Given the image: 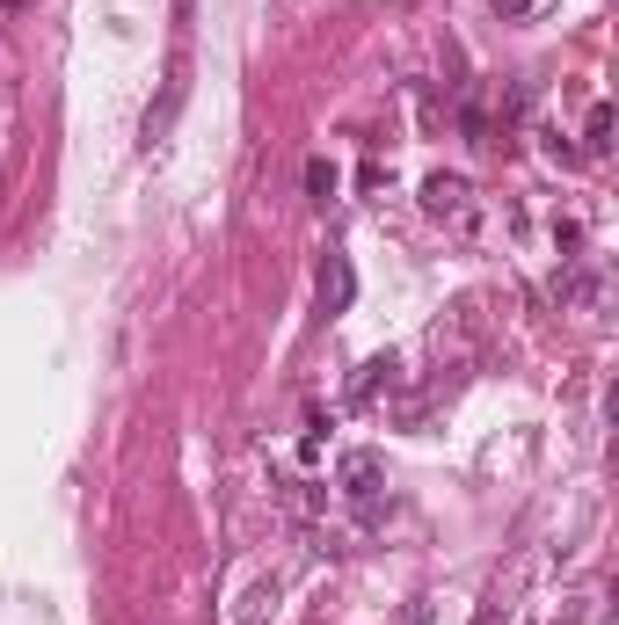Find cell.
Returning <instances> with one entry per match:
<instances>
[{"mask_svg": "<svg viewBox=\"0 0 619 625\" xmlns=\"http://www.w3.org/2000/svg\"><path fill=\"white\" fill-rule=\"evenodd\" d=\"M182 103H190V44H176V52H168L160 95H154V109H146V124H139V146H146V153H154V146H168V131H176Z\"/></svg>", "mask_w": 619, "mask_h": 625, "instance_id": "obj_1", "label": "cell"}, {"mask_svg": "<svg viewBox=\"0 0 619 625\" xmlns=\"http://www.w3.org/2000/svg\"><path fill=\"white\" fill-rule=\"evenodd\" d=\"M336 480H343V495H350L365 517H379V487H387V466H379V452H343Z\"/></svg>", "mask_w": 619, "mask_h": 625, "instance_id": "obj_2", "label": "cell"}, {"mask_svg": "<svg viewBox=\"0 0 619 625\" xmlns=\"http://www.w3.org/2000/svg\"><path fill=\"white\" fill-rule=\"evenodd\" d=\"M423 211L430 219H452V226H466V219H474V190H466V174H430L423 182Z\"/></svg>", "mask_w": 619, "mask_h": 625, "instance_id": "obj_3", "label": "cell"}, {"mask_svg": "<svg viewBox=\"0 0 619 625\" xmlns=\"http://www.w3.org/2000/svg\"><path fill=\"white\" fill-rule=\"evenodd\" d=\"M314 292H321V312L336 320V312H350V298H357V269H350V255H321V277H314Z\"/></svg>", "mask_w": 619, "mask_h": 625, "instance_id": "obj_4", "label": "cell"}, {"mask_svg": "<svg viewBox=\"0 0 619 625\" xmlns=\"http://www.w3.org/2000/svg\"><path fill=\"white\" fill-rule=\"evenodd\" d=\"M394 379H401V364H394V357H365V364H357V379H350V407H371L379 393H394Z\"/></svg>", "mask_w": 619, "mask_h": 625, "instance_id": "obj_5", "label": "cell"}, {"mask_svg": "<svg viewBox=\"0 0 619 625\" xmlns=\"http://www.w3.org/2000/svg\"><path fill=\"white\" fill-rule=\"evenodd\" d=\"M554 298H562V306H590V298H598V277H590V269H562V277H554Z\"/></svg>", "mask_w": 619, "mask_h": 625, "instance_id": "obj_6", "label": "cell"}, {"mask_svg": "<svg viewBox=\"0 0 619 625\" xmlns=\"http://www.w3.org/2000/svg\"><path fill=\"white\" fill-rule=\"evenodd\" d=\"M306 197H314V204H328V197H336V160H306Z\"/></svg>", "mask_w": 619, "mask_h": 625, "instance_id": "obj_7", "label": "cell"}, {"mask_svg": "<svg viewBox=\"0 0 619 625\" xmlns=\"http://www.w3.org/2000/svg\"><path fill=\"white\" fill-rule=\"evenodd\" d=\"M584 139H590V153H605V146H612V109H590V131H584Z\"/></svg>", "mask_w": 619, "mask_h": 625, "instance_id": "obj_8", "label": "cell"}, {"mask_svg": "<svg viewBox=\"0 0 619 625\" xmlns=\"http://www.w3.org/2000/svg\"><path fill=\"white\" fill-rule=\"evenodd\" d=\"M168 15H176V44H190V22H197V0H168Z\"/></svg>", "mask_w": 619, "mask_h": 625, "instance_id": "obj_9", "label": "cell"}, {"mask_svg": "<svg viewBox=\"0 0 619 625\" xmlns=\"http://www.w3.org/2000/svg\"><path fill=\"white\" fill-rule=\"evenodd\" d=\"M474 625H511V618H503V604H481V611H474Z\"/></svg>", "mask_w": 619, "mask_h": 625, "instance_id": "obj_10", "label": "cell"}, {"mask_svg": "<svg viewBox=\"0 0 619 625\" xmlns=\"http://www.w3.org/2000/svg\"><path fill=\"white\" fill-rule=\"evenodd\" d=\"M401 625H423V611H408V618H401Z\"/></svg>", "mask_w": 619, "mask_h": 625, "instance_id": "obj_11", "label": "cell"}]
</instances>
